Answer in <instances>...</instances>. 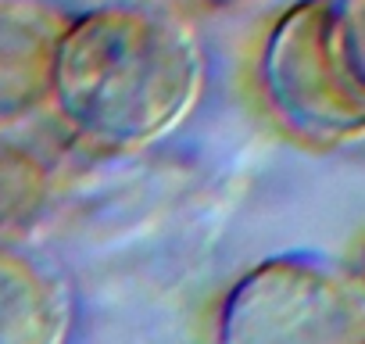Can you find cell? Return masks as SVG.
Listing matches in <instances>:
<instances>
[{
    "mask_svg": "<svg viewBox=\"0 0 365 344\" xmlns=\"http://www.w3.org/2000/svg\"><path fill=\"white\" fill-rule=\"evenodd\" d=\"M361 0H297L258 51V90L272 118L308 147H347L365 133Z\"/></svg>",
    "mask_w": 365,
    "mask_h": 344,
    "instance_id": "cell-2",
    "label": "cell"
},
{
    "mask_svg": "<svg viewBox=\"0 0 365 344\" xmlns=\"http://www.w3.org/2000/svg\"><path fill=\"white\" fill-rule=\"evenodd\" d=\"M54 201L51 158L15 126H0V244L33 233Z\"/></svg>",
    "mask_w": 365,
    "mask_h": 344,
    "instance_id": "cell-6",
    "label": "cell"
},
{
    "mask_svg": "<svg viewBox=\"0 0 365 344\" xmlns=\"http://www.w3.org/2000/svg\"><path fill=\"white\" fill-rule=\"evenodd\" d=\"M76 326L72 280L22 244H0V344H72Z\"/></svg>",
    "mask_w": 365,
    "mask_h": 344,
    "instance_id": "cell-4",
    "label": "cell"
},
{
    "mask_svg": "<svg viewBox=\"0 0 365 344\" xmlns=\"http://www.w3.org/2000/svg\"><path fill=\"white\" fill-rule=\"evenodd\" d=\"M205 4L222 15H279L297 0H205Z\"/></svg>",
    "mask_w": 365,
    "mask_h": 344,
    "instance_id": "cell-7",
    "label": "cell"
},
{
    "mask_svg": "<svg viewBox=\"0 0 365 344\" xmlns=\"http://www.w3.org/2000/svg\"><path fill=\"white\" fill-rule=\"evenodd\" d=\"M68 11L54 0H0V126L47 104L54 44Z\"/></svg>",
    "mask_w": 365,
    "mask_h": 344,
    "instance_id": "cell-5",
    "label": "cell"
},
{
    "mask_svg": "<svg viewBox=\"0 0 365 344\" xmlns=\"http://www.w3.org/2000/svg\"><path fill=\"white\" fill-rule=\"evenodd\" d=\"M215 344H365V283L326 251L265 255L230 283Z\"/></svg>",
    "mask_w": 365,
    "mask_h": 344,
    "instance_id": "cell-3",
    "label": "cell"
},
{
    "mask_svg": "<svg viewBox=\"0 0 365 344\" xmlns=\"http://www.w3.org/2000/svg\"><path fill=\"white\" fill-rule=\"evenodd\" d=\"M201 33L161 4L108 0L68 15L47 79L65 133L97 154H140L190 122L205 97Z\"/></svg>",
    "mask_w": 365,
    "mask_h": 344,
    "instance_id": "cell-1",
    "label": "cell"
}]
</instances>
